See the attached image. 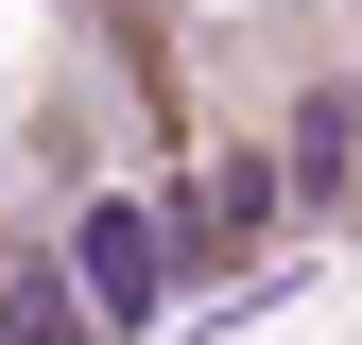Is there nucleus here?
Wrapping results in <instances>:
<instances>
[{"instance_id": "obj_1", "label": "nucleus", "mask_w": 362, "mask_h": 345, "mask_svg": "<svg viewBox=\"0 0 362 345\" xmlns=\"http://www.w3.org/2000/svg\"><path fill=\"white\" fill-rule=\"evenodd\" d=\"M69 293H86V328H156L173 311V225L156 207H86L69 225Z\"/></svg>"}, {"instance_id": "obj_2", "label": "nucleus", "mask_w": 362, "mask_h": 345, "mask_svg": "<svg viewBox=\"0 0 362 345\" xmlns=\"http://www.w3.org/2000/svg\"><path fill=\"white\" fill-rule=\"evenodd\" d=\"M259 225H276V156H207V190L173 207V259H242Z\"/></svg>"}, {"instance_id": "obj_4", "label": "nucleus", "mask_w": 362, "mask_h": 345, "mask_svg": "<svg viewBox=\"0 0 362 345\" xmlns=\"http://www.w3.org/2000/svg\"><path fill=\"white\" fill-rule=\"evenodd\" d=\"M345 139H362V121H345V86H328V104H293V156L276 172H345Z\"/></svg>"}, {"instance_id": "obj_3", "label": "nucleus", "mask_w": 362, "mask_h": 345, "mask_svg": "<svg viewBox=\"0 0 362 345\" xmlns=\"http://www.w3.org/2000/svg\"><path fill=\"white\" fill-rule=\"evenodd\" d=\"M0 345H86V293H69V259H52V276H0Z\"/></svg>"}]
</instances>
